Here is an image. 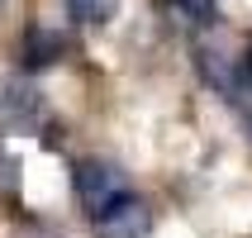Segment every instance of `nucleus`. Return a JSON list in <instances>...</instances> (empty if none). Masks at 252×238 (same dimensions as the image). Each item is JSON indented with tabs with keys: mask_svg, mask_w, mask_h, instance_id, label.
Masks as SVG:
<instances>
[{
	"mask_svg": "<svg viewBox=\"0 0 252 238\" xmlns=\"http://www.w3.org/2000/svg\"><path fill=\"white\" fill-rule=\"evenodd\" d=\"M114 10H119V0H67V14L76 19V24H91V29L110 24Z\"/></svg>",
	"mask_w": 252,
	"mask_h": 238,
	"instance_id": "nucleus-4",
	"label": "nucleus"
},
{
	"mask_svg": "<svg viewBox=\"0 0 252 238\" xmlns=\"http://www.w3.org/2000/svg\"><path fill=\"white\" fill-rule=\"evenodd\" d=\"M91 229H95V238H148L153 234V210L128 191V196L119 200L114 210H105Z\"/></svg>",
	"mask_w": 252,
	"mask_h": 238,
	"instance_id": "nucleus-2",
	"label": "nucleus"
},
{
	"mask_svg": "<svg viewBox=\"0 0 252 238\" xmlns=\"http://www.w3.org/2000/svg\"><path fill=\"white\" fill-rule=\"evenodd\" d=\"M176 5V14H181L186 24H214L219 19V5L214 0H171Z\"/></svg>",
	"mask_w": 252,
	"mask_h": 238,
	"instance_id": "nucleus-6",
	"label": "nucleus"
},
{
	"mask_svg": "<svg viewBox=\"0 0 252 238\" xmlns=\"http://www.w3.org/2000/svg\"><path fill=\"white\" fill-rule=\"evenodd\" d=\"M0 100H5V110H10L14 119H24V124L43 114V100L33 96L29 86H19V81H14V86H5V96H0Z\"/></svg>",
	"mask_w": 252,
	"mask_h": 238,
	"instance_id": "nucleus-5",
	"label": "nucleus"
},
{
	"mask_svg": "<svg viewBox=\"0 0 252 238\" xmlns=\"http://www.w3.org/2000/svg\"><path fill=\"white\" fill-rule=\"evenodd\" d=\"M67 53V38L53 34V29H29L24 34V67H48Z\"/></svg>",
	"mask_w": 252,
	"mask_h": 238,
	"instance_id": "nucleus-3",
	"label": "nucleus"
},
{
	"mask_svg": "<svg viewBox=\"0 0 252 238\" xmlns=\"http://www.w3.org/2000/svg\"><path fill=\"white\" fill-rule=\"evenodd\" d=\"M71 186H76V200H81V210H86V219H91V224L128 196L124 171L114 167V162H100V157L76 162V167H71Z\"/></svg>",
	"mask_w": 252,
	"mask_h": 238,
	"instance_id": "nucleus-1",
	"label": "nucleus"
}]
</instances>
